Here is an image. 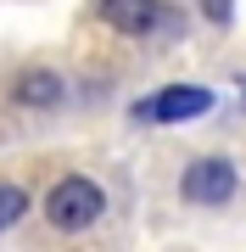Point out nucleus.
Segmentation results:
<instances>
[{
	"instance_id": "f257e3e1",
	"label": "nucleus",
	"mask_w": 246,
	"mask_h": 252,
	"mask_svg": "<svg viewBox=\"0 0 246 252\" xmlns=\"http://www.w3.org/2000/svg\"><path fill=\"white\" fill-rule=\"evenodd\" d=\"M101 207H107L101 185L84 180V174H67L62 185H51V196H45V219H51L62 235H79V230H90L95 219H101Z\"/></svg>"
},
{
	"instance_id": "f03ea898",
	"label": "nucleus",
	"mask_w": 246,
	"mask_h": 252,
	"mask_svg": "<svg viewBox=\"0 0 246 252\" xmlns=\"http://www.w3.org/2000/svg\"><path fill=\"white\" fill-rule=\"evenodd\" d=\"M235 185H241V174H235L229 157H196L185 168V180H179V196L196 202V207H224L235 196Z\"/></svg>"
},
{
	"instance_id": "7ed1b4c3",
	"label": "nucleus",
	"mask_w": 246,
	"mask_h": 252,
	"mask_svg": "<svg viewBox=\"0 0 246 252\" xmlns=\"http://www.w3.org/2000/svg\"><path fill=\"white\" fill-rule=\"evenodd\" d=\"M207 107H213V90H201V84H168L151 101H140L135 118H146V124H185V118H201Z\"/></svg>"
},
{
	"instance_id": "39448f33",
	"label": "nucleus",
	"mask_w": 246,
	"mask_h": 252,
	"mask_svg": "<svg viewBox=\"0 0 246 252\" xmlns=\"http://www.w3.org/2000/svg\"><path fill=\"white\" fill-rule=\"evenodd\" d=\"M11 101H17V107H56V101H62V79H56V73H23L17 84H11Z\"/></svg>"
},
{
	"instance_id": "20e7f679",
	"label": "nucleus",
	"mask_w": 246,
	"mask_h": 252,
	"mask_svg": "<svg viewBox=\"0 0 246 252\" xmlns=\"http://www.w3.org/2000/svg\"><path fill=\"white\" fill-rule=\"evenodd\" d=\"M101 17L118 34H157V28H179V17L163 0H101Z\"/></svg>"
},
{
	"instance_id": "423d86ee",
	"label": "nucleus",
	"mask_w": 246,
	"mask_h": 252,
	"mask_svg": "<svg viewBox=\"0 0 246 252\" xmlns=\"http://www.w3.org/2000/svg\"><path fill=\"white\" fill-rule=\"evenodd\" d=\"M28 213V190L23 185H0V230H11Z\"/></svg>"
},
{
	"instance_id": "0eeeda50",
	"label": "nucleus",
	"mask_w": 246,
	"mask_h": 252,
	"mask_svg": "<svg viewBox=\"0 0 246 252\" xmlns=\"http://www.w3.org/2000/svg\"><path fill=\"white\" fill-rule=\"evenodd\" d=\"M201 11H207L213 23H229V17H235V6H229V0H201Z\"/></svg>"
}]
</instances>
